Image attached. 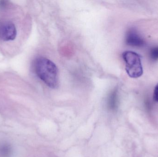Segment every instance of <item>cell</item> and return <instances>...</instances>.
Masks as SVG:
<instances>
[{
  "label": "cell",
  "mask_w": 158,
  "mask_h": 157,
  "mask_svg": "<svg viewBox=\"0 0 158 157\" xmlns=\"http://www.w3.org/2000/svg\"><path fill=\"white\" fill-rule=\"evenodd\" d=\"M125 62V70L129 77L136 78L142 76L143 68L140 55L132 51H126L122 54Z\"/></svg>",
  "instance_id": "7a4b0ae2"
},
{
  "label": "cell",
  "mask_w": 158,
  "mask_h": 157,
  "mask_svg": "<svg viewBox=\"0 0 158 157\" xmlns=\"http://www.w3.org/2000/svg\"><path fill=\"white\" fill-rule=\"evenodd\" d=\"M125 41L128 45L135 47H142L145 45L143 39L134 29H130L126 34Z\"/></svg>",
  "instance_id": "277c9868"
},
{
  "label": "cell",
  "mask_w": 158,
  "mask_h": 157,
  "mask_svg": "<svg viewBox=\"0 0 158 157\" xmlns=\"http://www.w3.org/2000/svg\"><path fill=\"white\" fill-rule=\"evenodd\" d=\"M150 57L152 61H158V46L151 49L150 51Z\"/></svg>",
  "instance_id": "8992f818"
},
{
  "label": "cell",
  "mask_w": 158,
  "mask_h": 157,
  "mask_svg": "<svg viewBox=\"0 0 158 157\" xmlns=\"http://www.w3.org/2000/svg\"><path fill=\"white\" fill-rule=\"evenodd\" d=\"M34 68L38 77L46 85L52 88H57L59 73L54 63L45 57H38L34 61Z\"/></svg>",
  "instance_id": "6da1fadb"
},
{
  "label": "cell",
  "mask_w": 158,
  "mask_h": 157,
  "mask_svg": "<svg viewBox=\"0 0 158 157\" xmlns=\"http://www.w3.org/2000/svg\"><path fill=\"white\" fill-rule=\"evenodd\" d=\"M118 103V93L117 90L112 91L108 99V107L110 109L114 110L117 108Z\"/></svg>",
  "instance_id": "5b68a950"
},
{
  "label": "cell",
  "mask_w": 158,
  "mask_h": 157,
  "mask_svg": "<svg viewBox=\"0 0 158 157\" xmlns=\"http://www.w3.org/2000/svg\"><path fill=\"white\" fill-rule=\"evenodd\" d=\"M153 98H154L155 101L158 102V84L156 85V87H155V89H154Z\"/></svg>",
  "instance_id": "52a82bcc"
},
{
  "label": "cell",
  "mask_w": 158,
  "mask_h": 157,
  "mask_svg": "<svg viewBox=\"0 0 158 157\" xmlns=\"http://www.w3.org/2000/svg\"><path fill=\"white\" fill-rule=\"evenodd\" d=\"M17 34L16 28L9 21L0 22V40L4 41H11L16 38Z\"/></svg>",
  "instance_id": "3957f363"
}]
</instances>
